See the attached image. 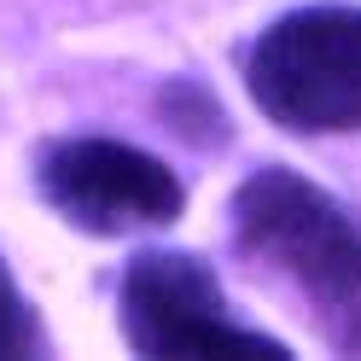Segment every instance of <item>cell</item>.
<instances>
[{"label":"cell","instance_id":"cell-2","mask_svg":"<svg viewBox=\"0 0 361 361\" xmlns=\"http://www.w3.org/2000/svg\"><path fill=\"white\" fill-rule=\"evenodd\" d=\"M245 87L286 134L361 128V6H298L245 53Z\"/></svg>","mask_w":361,"mask_h":361},{"label":"cell","instance_id":"cell-1","mask_svg":"<svg viewBox=\"0 0 361 361\" xmlns=\"http://www.w3.org/2000/svg\"><path fill=\"white\" fill-rule=\"evenodd\" d=\"M233 251L257 280L298 298L332 350L361 355V228L298 169H257L228 210Z\"/></svg>","mask_w":361,"mask_h":361},{"label":"cell","instance_id":"cell-4","mask_svg":"<svg viewBox=\"0 0 361 361\" xmlns=\"http://www.w3.org/2000/svg\"><path fill=\"white\" fill-rule=\"evenodd\" d=\"M35 192L71 221L76 233L117 239L140 228H169L187 204V187L175 180L169 164L123 140H53L35 157Z\"/></svg>","mask_w":361,"mask_h":361},{"label":"cell","instance_id":"cell-3","mask_svg":"<svg viewBox=\"0 0 361 361\" xmlns=\"http://www.w3.org/2000/svg\"><path fill=\"white\" fill-rule=\"evenodd\" d=\"M117 321L134 355H233V361H286L291 350L257 326H239L204 257L140 251L123 268Z\"/></svg>","mask_w":361,"mask_h":361},{"label":"cell","instance_id":"cell-5","mask_svg":"<svg viewBox=\"0 0 361 361\" xmlns=\"http://www.w3.org/2000/svg\"><path fill=\"white\" fill-rule=\"evenodd\" d=\"M41 350H47V332H41L30 298L18 291L12 268L0 262V355H6V361H30V355H41Z\"/></svg>","mask_w":361,"mask_h":361}]
</instances>
